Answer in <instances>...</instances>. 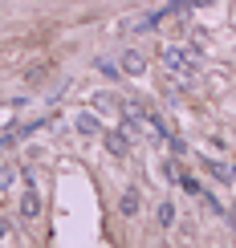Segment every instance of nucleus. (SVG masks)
Here are the masks:
<instances>
[{
	"mask_svg": "<svg viewBox=\"0 0 236 248\" xmlns=\"http://www.w3.org/2000/svg\"><path fill=\"white\" fill-rule=\"evenodd\" d=\"M163 69L179 81H196L200 74V45L196 49H183V45H167L163 49Z\"/></svg>",
	"mask_w": 236,
	"mask_h": 248,
	"instance_id": "f257e3e1",
	"label": "nucleus"
},
{
	"mask_svg": "<svg viewBox=\"0 0 236 248\" xmlns=\"http://www.w3.org/2000/svg\"><path fill=\"white\" fill-rule=\"evenodd\" d=\"M20 216H25V220H37V216H41V195H37L33 183H29L25 195H20Z\"/></svg>",
	"mask_w": 236,
	"mask_h": 248,
	"instance_id": "f03ea898",
	"label": "nucleus"
},
{
	"mask_svg": "<svg viewBox=\"0 0 236 248\" xmlns=\"http://www.w3.org/2000/svg\"><path fill=\"white\" fill-rule=\"evenodd\" d=\"M139 208H142L139 187H126V191H122V200H118V212H122V216H139Z\"/></svg>",
	"mask_w": 236,
	"mask_h": 248,
	"instance_id": "7ed1b4c3",
	"label": "nucleus"
},
{
	"mask_svg": "<svg viewBox=\"0 0 236 248\" xmlns=\"http://www.w3.org/2000/svg\"><path fill=\"white\" fill-rule=\"evenodd\" d=\"M142 69H147V57H142V53H135V49H130V53H122V74L139 78Z\"/></svg>",
	"mask_w": 236,
	"mask_h": 248,
	"instance_id": "20e7f679",
	"label": "nucleus"
},
{
	"mask_svg": "<svg viewBox=\"0 0 236 248\" xmlns=\"http://www.w3.org/2000/svg\"><path fill=\"white\" fill-rule=\"evenodd\" d=\"M106 151H110V155H118V159H122V155L130 151L126 134H122V130H110V134H106Z\"/></svg>",
	"mask_w": 236,
	"mask_h": 248,
	"instance_id": "39448f33",
	"label": "nucleus"
},
{
	"mask_svg": "<svg viewBox=\"0 0 236 248\" xmlns=\"http://www.w3.org/2000/svg\"><path fill=\"white\" fill-rule=\"evenodd\" d=\"M204 4H212V0H171L167 13H188V8H204Z\"/></svg>",
	"mask_w": 236,
	"mask_h": 248,
	"instance_id": "423d86ee",
	"label": "nucleus"
},
{
	"mask_svg": "<svg viewBox=\"0 0 236 248\" xmlns=\"http://www.w3.org/2000/svg\"><path fill=\"white\" fill-rule=\"evenodd\" d=\"M74 126H78V134H98V118L94 114H78Z\"/></svg>",
	"mask_w": 236,
	"mask_h": 248,
	"instance_id": "0eeeda50",
	"label": "nucleus"
},
{
	"mask_svg": "<svg viewBox=\"0 0 236 248\" xmlns=\"http://www.w3.org/2000/svg\"><path fill=\"white\" fill-rule=\"evenodd\" d=\"M159 224H163V228L175 224V203H159Z\"/></svg>",
	"mask_w": 236,
	"mask_h": 248,
	"instance_id": "6e6552de",
	"label": "nucleus"
},
{
	"mask_svg": "<svg viewBox=\"0 0 236 248\" xmlns=\"http://www.w3.org/2000/svg\"><path fill=\"white\" fill-rule=\"evenodd\" d=\"M163 175H167V179H171V183H183V171L175 167V163H167V167H163Z\"/></svg>",
	"mask_w": 236,
	"mask_h": 248,
	"instance_id": "1a4fd4ad",
	"label": "nucleus"
},
{
	"mask_svg": "<svg viewBox=\"0 0 236 248\" xmlns=\"http://www.w3.org/2000/svg\"><path fill=\"white\" fill-rule=\"evenodd\" d=\"M0 236H8V224H4V220H0Z\"/></svg>",
	"mask_w": 236,
	"mask_h": 248,
	"instance_id": "9d476101",
	"label": "nucleus"
}]
</instances>
